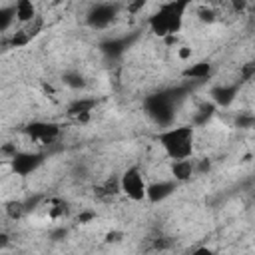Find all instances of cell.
<instances>
[{"mask_svg": "<svg viewBox=\"0 0 255 255\" xmlns=\"http://www.w3.org/2000/svg\"><path fill=\"white\" fill-rule=\"evenodd\" d=\"M173 189H175V183H173V181H165V179L147 183V199H149V201L165 199L167 195H171Z\"/></svg>", "mask_w": 255, "mask_h": 255, "instance_id": "277c9868", "label": "cell"}, {"mask_svg": "<svg viewBox=\"0 0 255 255\" xmlns=\"http://www.w3.org/2000/svg\"><path fill=\"white\" fill-rule=\"evenodd\" d=\"M191 128H175L161 135V147L173 159H185L191 155Z\"/></svg>", "mask_w": 255, "mask_h": 255, "instance_id": "6da1fadb", "label": "cell"}, {"mask_svg": "<svg viewBox=\"0 0 255 255\" xmlns=\"http://www.w3.org/2000/svg\"><path fill=\"white\" fill-rule=\"evenodd\" d=\"M52 2H54V4H58V2H62V0H52Z\"/></svg>", "mask_w": 255, "mask_h": 255, "instance_id": "8992f818", "label": "cell"}, {"mask_svg": "<svg viewBox=\"0 0 255 255\" xmlns=\"http://www.w3.org/2000/svg\"><path fill=\"white\" fill-rule=\"evenodd\" d=\"M12 10H14V20L18 24H28L38 16L36 14V6H34L32 0H14Z\"/></svg>", "mask_w": 255, "mask_h": 255, "instance_id": "3957f363", "label": "cell"}, {"mask_svg": "<svg viewBox=\"0 0 255 255\" xmlns=\"http://www.w3.org/2000/svg\"><path fill=\"white\" fill-rule=\"evenodd\" d=\"M120 187H122V193L128 195V199L131 201L147 199V181L137 165L128 167L124 175H120Z\"/></svg>", "mask_w": 255, "mask_h": 255, "instance_id": "7a4b0ae2", "label": "cell"}, {"mask_svg": "<svg viewBox=\"0 0 255 255\" xmlns=\"http://www.w3.org/2000/svg\"><path fill=\"white\" fill-rule=\"evenodd\" d=\"M191 56H193V50H191L189 46H181V48H177V58H179V60L185 62V60H189Z\"/></svg>", "mask_w": 255, "mask_h": 255, "instance_id": "5b68a950", "label": "cell"}]
</instances>
